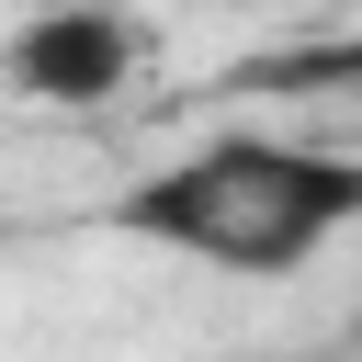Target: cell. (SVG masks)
Returning a JSON list of instances; mask_svg holds the SVG:
<instances>
[{
  "mask_svg": "<svg viewBox=\"0 0 362 362\" xmlns=\"http://www.w3.org/2000/svg\"><path fill=\"white\" fill-rule=\"evenodd\" d=\"M124 238L215 260V272H305L328 238L362 226V158L283 147V136H204L113 204Z\"/></svg>",
  "mask_w": 362,
  "mask_h": 362,
  "instance_id": "obj_1",
  "label": "cell"
},
{
  "mask_svg": "<svg viewBox=\"0 0 362 362\" xmlns=\"http://www.w3.org/2000/svg\"><path fill=\"white\" fill-rule=\"evenodd\" d=\"M0 68H11V90H23V102H45V113H90V102H113V90H124L136 34H124V11H113V0H45V11H23V23H11Z\"/></svg>",
  "mask_w": 362,
  "mask_h": 362,
  "instance_id": "obj_2",
  "label": "cell"
}]
</instances>
